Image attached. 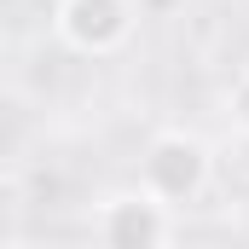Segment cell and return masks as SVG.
Masks as SVG:
<instances>
[{
  "instance_id": "cell-1",
  "label": "cell",
  "mask_w": 249,
  "mask_h": 249,
  "mask_svg": "<svg viewBox=\"0 0 249 249\" xmlns=\"http://www.w3.org/2000/svg\"><path fill=\"white\" fill-rule=\"evenodd\" d=\"M139 186L157 191L162 203L174 209H191L203 203V191L214 186V145L191 127H162L151 133L145 157H139Z\"/></svg>"
},
{
  "instance_id": "cell-2",
  "label": "cell",
  "mask_w": 249,
  "mask_h": 249,
  "mask_svg": "<svg viewBox=\"0 0 249 249\" xmlns=\"http://www.w3.org/2000/svg\"><path fill=\"white\" fill-rule=\"evenodd\" d=\"M93 238L105 249H162L180 238V209L145 186L105 191L93 203Z\"/></svg>"
},
{
  "instance_id": "cell-3",
  "label": "cell",
  "mask_w": 249,
  "mask_h": 249,
  "mask_svg": "<svg viewBox=\"0 0 249 249\" xmlns=\"http://www.w3.org/2000/svg\"><path fill=\"white\" fill-rule=\"evenodd\" d=\"M139 29V0H53V35L75 58H116Z\"/></svg>"
},
{
  "instance_id": "cell-4",
  "label": "cell",
  "mask_w": 249,
  "mask_h": 249,
  "mask_svg": "<svg viewBox=\"0 0 249 249\" xmlns=\"http://www.w3.org/2000/svg\"><path fill=\"white\" fill-rule=\"evenodd\" d=\"M226 116H232V127L249 139V75L232 81V93H226Z\"/></svg>"
}]
</instances>
